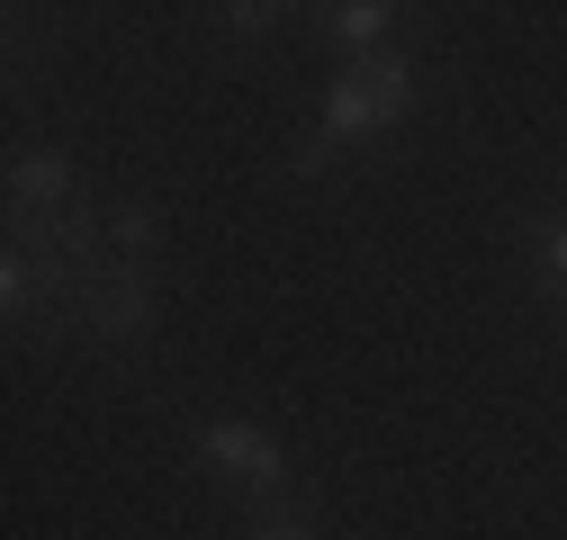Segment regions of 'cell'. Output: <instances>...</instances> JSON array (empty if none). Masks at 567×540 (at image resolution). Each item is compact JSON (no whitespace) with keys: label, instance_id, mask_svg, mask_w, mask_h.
I'll use <instances>...</instances> for the list:
<instances>
[{"label":"cell","instance_id":"cell-1","mask_svg":"<svg viewBox=\"0 0 567 540\" xmlns=\"http://www.w3.org/2000/svg\"><path fill=\"white\" fill-rule=\"evenodd\" d=\"M405 108H414V54H361V63H342V82L324 91V117H316V135L298 145L289 172H324L333 154L388 135Z\"/></svg>","mask_w":567,"mask_h":540},{"label":"cell","instance_id":"cell-2","mask_svg":"<svg viewBox=\"0 0 567 540\" xmlns=\"http://www.w3.org/2000/svg\"><path fill=\"white\" fill-rule=\"evenodd\" d=\"M198 459L217 468L226 487H244L252 505H279V487H289V459H279V442H270L261 424H244V415L198 424Z\"/></svg>","mask_w":567,"mask_h":540},{"label":"cell","instance_id":"cell-3","mask_svg":"<svg viewBox=\"0 0 567 540\" xmlns=\"http://www.w3.org/2000/svg\"><path fill=\"white\" fill-rule=\"evenodd\" d=\"M82 198H91V189L73 180V163H63V154H19V163H10V235L63 226Z\"/></svg>","mask_w":567,"mask_h":540},{"label":"cell","instance_id":"cell-4","mask_svg":"<svg viewBox=\"0 0 567 540\" xmlns=\"http://www.w3.org/2000/svg\"><path fill=\"white\" fill-rule=\"evenodd\" d=\"M117 243V235H109ZM154 261H126L117 252V270H109V289L91 298V315H82V333H100V343H145V333H154Z\"/></svg>","mask_w":567,"mask_h":540},{"label":"cell","instance_id":"cell-5","mask_svg":"<svg viewBox=\"0 0 567 540\" xmlns=\"http://www.w3.org/2000/svg\"><path fill=\"white\" fill-rule=\"evenodd\" d=\"M388 19H396L388 0H351V10H333L324 28H333V45H379V37H388Z\"/></svg>","mask_w":567,"mask_h":540},{"label":"cell","instance_id":"cell-6","mask_svg":"<svg viewBox=\"0 0 567 540\" xmlns=\"http://www.w3.org/2000/svg\"><path fill=\"white\" fill-rule=\"evenodd\" d=\"M252 540H316V522H307V505L279 496V505H261V513H252Z\"/></svg>","mask_w":567,"mask_h":540},{"label":"cell","instance_id":"cell-7","mask_svg":"<svg viewBox=\"0 0 567 540\" xmlns=\"http://www.w3.org/2000/svg\"><path fill=\"white\" fill-rule=\"evenodd\" d=\"M540 270H549V289H558V298H567V217H558V226H549V252H540Z\"/></svg>","mask_w":567,"mask_h":540}]
</instances>
